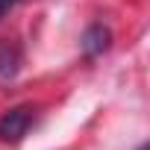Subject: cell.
Listing matches in <instances>:
<instances>
[{
	"instance_id": "1",
	"label": "cell",
	"mask_w": 150,
	"mask_h": 150,
	"mask_svg": "<svg viewBox=\"0 0 150 150\" xmlns=\"http://www.w3.org/2000/svg\"><path fill=\"white\" fill-rule=\"evenodd\" d=\"M33 121H35V109L27 106V103H24V106H12V109H6L3 115H0V141L18 144V141L30 132Z\"/></svg>"
},
{
	"instance_id": "2",
	"label": "cell",
	"mask_w": 150,
	"mask_h": 150,
	"mask_svg": "<svg viewBox=\"0 0 150 150\" xmlns=\"http://www.w3.org/2000/svg\"><path fill=\"white\" fill-rule=\"evenodd\" d=\"M109 44H112V30L103 27V24H91V27L83 33V41H80V47H83V53H86L88 59L106 53Z\"/></svg>"
},
{
	"instance_id": "3",
	"label": "cell",
	"mask_w": 150,
	"mask_h": 150,
	"mask_svg": "<svg viewBox=\"0 0 150 150\" xmlns=\"http://www.w3.org/2000/svg\"><path fill=\"white\" fill-rule=\"evenodd\" d=\"M21 71V50L9 41H0V80H12Z\"/></svg>"
},
{
	"instance_id": "4",
	"label": "cell",
	"mask_w": 150,
	"mask_h": 150,
	"mask_svg": "<svg viewBox=\"0 0 150 150\" xmlns=\"http://www.w3.org/2000/svg\"><path fill=\"white\" fill-rule=\"evenodd\" d=\"M18 3H21V0H0V18H6V15H9Z\"/></svg>"
}]
</instances>
